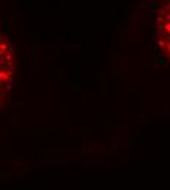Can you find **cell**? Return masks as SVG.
<instances>
[{"mask_svg": "<svg viewBox=\"0 0 170 190\" xmlns=\"http://www.w3.org/2000/svg\"><path fill=\"white\" fill-rule=\"evenodd\" d=\"M15 76V53L11 42L0 32V110L9 95Z\"/></svg>", "mask_w": 170, "mask_h": 190, "instance_id": "obj_1", "label": "cell"}]
</instances>
